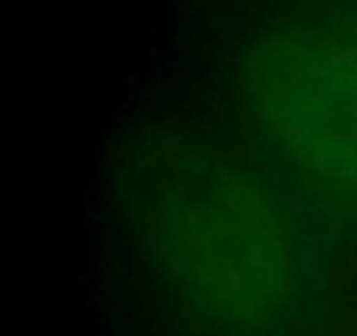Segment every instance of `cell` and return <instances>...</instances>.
<instances>
[{"label":"cell","instance_id":"6da1fadb","mask_svg":"<svg viewBox=\"0 0 357 336\" xmlns=\"http://www.w3.org/2000/svg\"><path fill=\"white\" fill-rule=\"evenodd\" d=\"M165 252L183 284L211 308L256 315L284 301L291 245L284 224L249 186L197 179L165 217Z\"/></svg>","mask_w":357,"mask_h":336},{"label":"cell","instance_id":"7a4b0ae2","mask_svg":"<svg viewBox=\"0 0 357 336\" xmlns=\"http://www.w3.org/2000/svg\"><path fill=\"white\" fill-rule=\"evenodd\" d=\"M259 109L277 144L315 176L357 183V39L298 36L259 63Z\"/></svg>","mask_w":357,"mask_h":336}]
</instances>
